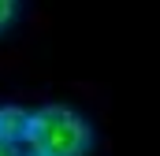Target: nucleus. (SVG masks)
Segmentation results:
<instances>
[{"label":"nucleus","mask_w":160,"mask_h":156,"mask_svg":"<svg viewBox=\"0 0 160 156\" xmlns=\"http://www.w3.org/2000/svg\"><path fill=\"white\" fill-rule=\"evenodd\" d=\"M26 145L41 156H86L93 149V126L75 104L48 100L30 108L26 123Z\"/></svg>","instance_id":"1"},{"label":"nucleus","mask_w":160,"mask_h":156,"mask_svg":"<svg viewBox=\"0 0 160 156\" xmlns=\"http://www.w3.org/2000/svg\"><path fill=\"white\" fill-rule=\"evenodd\" d=\"M26 123H30V108L22 104H0V138H8L11 145L26 141Z\"/></svg>","instance_id":"2"},{"label":"nucleus","mask_w":160,"mask_h":156,"mask_svg":"<svg viewBox=\"0 0 160 156\" xmlns=\"http://www.w3.org/2000/svg\"><path fill=\"white\" fill-rule=\"evenodd\" d=\"M15 11H19V0H0V34L8 30V22L15 19Z\"/></svg>","instance_id":"3"},{"label":"nucleus","mask_w":160,"mask_h":156,"mask_svg":"<svg viewBox=\"0 0 160 156\" xmlns=\"http://www.w3.org/2000/svg\"><path fill=\"white\" fill-rule=\"evenodd\" d=\"M0 156H19V145H11L8 138H0Z\"/></svg>","instance_id":"4"},{"label":"nucleus","mask_w":160,"mask_h":156,"mask_svg":"<svg viewBox=\"0 0 160 156\" xmlns=\"http://www.w3.org/2000/svg\"><path fill=\"white\" fill-rule=\"evenodd\" d=\"M26 156H41V153H26Z\"/></svg>","instance_id":"5"}]
</instances>
